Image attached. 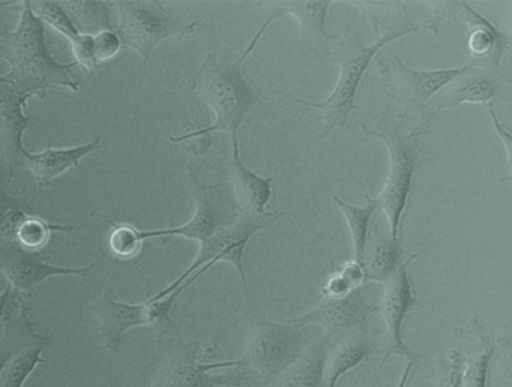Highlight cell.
<instances>
[{
	"label": "cell",
	"instance_id": "6da1fadb",
	"mask_svg": "<svg viewBox=\"0 0 512 387\" xmlns=\"http://www.w3.org/2000/svg\"><path fill=\"white\" fill-rule=\"evenodd\" d=\"M398 12L400 14H398L397 20L374 41V44H362L358 32L352 27H347L343 35L334 36L329 42L332 62L338 63L340 66V77H338L331 95L323 102H308L304 99H295L292 102V104L316 108L322 113L319 117V120L323 122L320 137H328L335 129L346 125L350 113L358 108L356 107V92H358L364 72L376 59L377 54L395 39L403 38L410 33H418L419 30L424 29V24H416L410 20L406 6L401 5Z\"/></svg>",
	"mask_w": 512,
	"mask_h": 387
},
{
	"label": "cell",
	"instance_id": "7a4b0ae2",
	"mask_svg": "<svg viewBox=\"0 0 512 387\" xmlns=\"http://www.w3.org/2000/svg\"><path fill=\"white\" fill-rule=\"evenodd\" d=\"M0 57L10 63L5 80L32 96H46L49 90H79L73 69L76 62L61 63L50 53L46 26L23 2L22 17L14 32H0Z\"/></svg>",
	"mask_w": 512,
	"mask_h": 387
},
{
	"label": "cell",
	"instance_id": "3957f363",
	"mask_svg": "<svg viewBox=\"0 0 512 387\" xmlns=\"http://www.w3.org/2000/svg\"><path fill=\"white\" fill-rule=\"evenodd\" d=\"M239 60L215 59L209 54L202 68L194 75L191 84L196 95L214 110L215 122L208 128L197 129L190 134L169 137L173 143L205 137L211 132L224 131L238 141L242 123L250 111L262 104L259 93L253 89L242 74Z\"/></svg>",
	"mask_w": 512,
	"mask_h": 387
},
{
	"label": "cell",
	"instance_id": "277c9868",
	"mask_svg": "<svg viewBox=\"0 0 512 387\" xmlns=\"http://www.w3.org/2000/svg\"><path fill=\"white\" fill-rule=\"evenodd\" d=\"M203 345L200 342H184L181 339L161 338L154 362L149 366L146 387H239L244 374H211L221 368L241 366L239 360L202 363L199 356Z\"/></svg>",
	"mask_w": 512,
	"mask_h": 387
},
{
	"label": "cell",
	"instance_id": "5b68a950",
	"mask_svg": "<svg viewBox=\"0 0 512 387\" xmlns=\"http://www.w3.org/2000/svg\"><path fill=\"white\" fill-rule=\"evenodd\" d=\"M190 282L185 281L181 287L173 293L157 302L134 303L118 302L113 299L110 287L89 305L88 311L94 315L100 329V338L104 347L112 353L118 354L122 347V336L127 330L134 327H152L160 338L167 336L170 330L176 329L170 317L173 305L179 294L190 287Z\"/></svg>",
	"mask_w": 512,
	"mask_h": 387
},
{
	"label": "cell",
	"instance_id": "8992f818",
	"mask_svg": "<svg viewBox=\"0 0 512 387\" xmlns=\"http://www.w3.org/2000/svg\"><path fill=\"white\" fill-rule=\"evenodd\" d=\"M365 135H373L385 141L389 153V173L385 186L376 198L377 209L382 210L388 221L392 239L400 242V222L410 192L413 188V177L419 165V143L421 134L413 131L404 135L400 125L382 126V128L368 129L361 123Z\"/></svg>",
	"mask_w": 512,
	"mask_h": 387
},
{
	"label": "cell",
	"instance_id": "52a82bcc",
	"mask_svg": "<svg viewBox=\"0 0 512 387\" xmlns=\"http://www.w3.org/2000/svg\"><path fill=\"white\" fill-rule=\"evenodd\" d=\"M119 11L118 36L122 47H130L142 56L145 65L154 48L166 39H184L193 32L194 23L176 18L161 3L143 0L115 2Z\"/></svg>",
	"mask_w": 512,
	"mask_h": 387
},
{
	"label": "cell",
	"instance_id": "ba28073f",
	"mask_svg": "<svg viewBox=\"0 0 512 387\" xmlns=\"http://www.w3.org/2000/svg\"><path fill=\"white\" fill-rule=\"evenodd\" d=\"M283 216L284 213L281 212L266 213L263 216L241 213L233 224L221 228L214 236L200 242V251L193 264L175 282H172L169 287L164 288L163 291L155 294L149 300L157 302V300L164 299V297L173 293L176 288L181 287L197 270L202 269L206 264L214 266V264L220 263V261H227V263L232 264L238 270L239 275H241L242 284H244V287H247V275H245L244 270V251L247 248L248 242H250L251 237L257 231L269 230Z\"/></svg>",
	"mask_w": 512,
	"mask_h": 387
},
{
	"label": "cell",
	"instance_id": "9c48e42d",
	"mask_svg": "<svg viewBox=\"0 0 512 387\" xmlns=\"http://www.w3.org/2000/svg\"><path fill=\"white\" fill-rule=\"evenodd\" d=\"M310 347L302 329L281 321H260L248 344L241 366L256 372L263 386L274 383Z\"/></svg>",
	"mask_w": 512,
	"mask_h": 387
},
{
	"label": "cell",
	"instance_id": "30bf717a",
	"mask_svg": "<svg viewBox=\"0 0 512 387\" xmlns=\"http://www.w3.org/2000/svg\"><path fill=\"white\" fill-rule=\"evenodd\" d=\"M433 17L424 24L434 35L439 33L442 21L452 20L464 24L469 30L467 48L472 56V65L500 71L502 57L508 56L511 36L494 26L487 18L470 8L467 2H431Z\"/></svg>",
	"mask_w": 512,
	"mask_h": 387
},
{
	"label": "cell",
	"instance_id": "8fae6325",
	"mask_svg": "<svg viewBox=\"0 0 512 387\" xmlns=\"http://www.w3.org/2000/svg\"><path fill=\"white\" fill-rule=\"evenodd\" d=\"M467 66L451 69H433V71H418L404 65L398 57L388 56L377 59L382 86L385 87L389 98L394 99L401 107V113H424L428 101L436 96L443 87L463 74Z\"/></svg>",
	"mask_w": 512,
	"mask_h": 387
},
{
	"label": "cell",
	"instance_id": "7c38bea8",
	"mask_svg": "<svg viewBox=\"0 0 512 387\" xmlns=\"http://www.w3.org/2000/svg\"><path fill=\"white\" fill-rule=\"evenodd\" d=\"M509 86L511 81L502 74V71H491L469 63L466 71L452 80L443 92H439L433 99V104L427 105L415 131L421 134V128H425L436 114L440 111L454 110L461 104L487 105L494 99H502L509 104Z\"/></svg>",
	"mask_w": 512,
	"mask_h": 387
},
{
	"label": "cell",
	"instance_id": "4fadbf2b",
	"mask_svg": "<svg viewBox=\"0 0 512 387\" xmlns=\"http://www.w3.org/2000/svg\"><path fill=\"white\" fill-rule=\"evenodd\" d=\"M196 213L188 224L167 230L142 231V239L154 237L182 236L187 239H209L221 228L233 224L241 213L236 212L235 198L226 188L220 185L199 183L193 179Z\"/></svg>",
	"mask_w": 512,
	"mask_h": 387
},
{
	"label": "cell",
	"instance_id": "5bb4252c",
	"mask_svg": "<svg viewBox=\"0 0 512 387\" xmlns=\"http://www.w3.org/2000/svg\"><path fill=\"white\" fill-rule=\"evenodd\" d=\"M95 263L86 267H61L50 264L38 252L23 248L16 239L0 237V272L7 276L14 293H29L52 276L88 275Z\"/></svg>",
	"mask_w": 512,
	"mask_h": 387
},
{
	"label": "cell",
	"instance_id": "9a60e30c",
	"mask_svg": "<svg viewBox=\"0 0 512 387\" xmlns=\"http://www.w3.org/2000/svg\"><path fill=\"white\" fill-rule=\"evenodd\" d=\"M419 252L410 254L398 267L397 272L383 284V296L377 305V312L382 314L386 323V354L383 357V363L392 356L407 357L415 360L409 348L403 341V323L407 312L413 306L419 305V300L413 296L412 282H410L409 269L410 263L418 257Z\"/></svg>",
	"mask_w": 512,
	"mask_h": 387
},
{
	"label": "cell",
	"instance_id": "2e32d148",
	"mask_svg": "<svg viewBox=\"0 0 512 387\" xmlns=\"http://www.w3.org/2000/svg\"><path fill=\"white\" fill-rule=\"evenodd\" d=\"M377 312V305L368 303L361 288L341 299H323L316 308L301 317L290 318L286 323L304 329L308 324L317 323L325 327L328 338L365 332L368 318Z\"/></svg>",
	"mask_w": 512,
	"mask_h": 387
},
{
	"label": "cell",
	"instance_id": "e0dca14e",
	"mask_svg": "<svg viewBox=\"0 0 512 387\" xmlns=\"http://www.w3.org/2000/svg\"><path fill=\"white\" fill-rule=\"evenodd\" d=\"M29 98L32 95L20 92L0 75V153L8 164V183L17 168L25 167L28 150L23 146V134L32 119L23 114V107Z\"/></svg>",
	"mask_w": 512,
	"mask_h": 387
},
{
	"label": "cell",
	"instance_id": "ac0fdd59",
	"mask_svg": "<svg viewBox=\"0 0 512 387\" xmlns=\"http://www.w3.org/2000/svg\"><path fill=\"white\" fill-rule=\"evenodd\" d=\"M262 5H271V14L268 20L260 27L259 32L254 36L251 44L245 48L239 62H244L248 54L256 48L257 42L262 38L263 33L268 29L269 24L277 18L284 15H295L299 23V35L308 42L311 47L317 45L329 44L334 36L329 35L326 29V17H328L329 8H331V0H316V2H262Z\"/></svg>",
	"mask_w": 512,
	"mask_h": 387
},
{
	"label": "cell",
	"instance_id": "d6986e66",
	"mask_svg": "<svg viewBox=\"0 0 512 387\" xmlns=\"http://www.w3.org/2000/svg\"><path fill=\"white\" fill-rule=\"evenodd\" d=\"M232 161H230V177H232L233 198L239 212L247 215H266V206L272 200V183L275 177H262L254 173L242 162L239 155V141H232Z\"/></svg>",
	"mask_w": 512,
	"mask_h": 387
},
{
	"label": "cell",
	"instance_id": "ffe728a7",
	"mask_svg": "<svg viewBox=\"0 0 512 387\" xmlns=\"http://www.w3.org/2000/svg\"><path fill=\"white\" fill-rule=\"evenodd\" d=\"M404 254L406 252L401 248V243L392 239L388 222L383 225L379 219L368 234L364 258H362L365 281L385 284L403 263Z\"/></svg>",
	"mask_w": 512,
	"mask_h": 387
},
{
	"label": "cell",
	"instance_id": "44dd1931",
	"mask_svg": "<svg viewBox=\"0 0 512 387\" xmlns=\"http://www.w3.org/2000/svg\"><path fill=\"white\" fill-rule=\"evenodd\" d=\"M101 137H95L91 143L83 146L68 147V149H53L52 143H47L43 152L26 153L25 167L34 174L38 185H49L52 180L61 174L67 173L71 168L77 167L85 156L91 155L100 149Z\"/></svg>",
	"mask_w": 512,
	"mask_h": 387
},
{
	"label": "cell",
	"instance_id": "7402d4cb",
	"mask_svg": "<svg viewBox=\"0 0 512 387\" xmlns=\"http://www.w3.org/2000/svg\"><path fill=\"white\" fill-rule=\"evenodd\" d=\"M373 353V344L364 332L343 336L340 342L326 353L323 360V387H337L338 380L350 369H355Z\"/></svg>",
	"mask_w": 512,
	"mask_h": 387
},
{
	"label": "cell",
	"instance_id": "603a6c76",
	"mask_svg": "<svg viewBox=\"0 0 512 387\" xmlns=\"http://www.w3.org/2000/svg\"><path fill=\"white\" fill-rule=\"evenodd\" d=\"M17 305L19 312L16 315L8 314L4 320V335L0 338V372L16 354L44 338L29 318V308L20 297Z\"/></svg>",
	"mask_w": 512,
	"mask_h": 387
},
{
	"label": "cell",
	"instance_id": "cb8c5ba5",
	"mask_svg": "<svg viewBox=\"0 0 512 387\" xmlns=\"http://www.w3.org/2000/svg\"><path fill=\"white\" fill-rule=\"evenodd\" d=\"M329 338L314 347L307 348L301 359L296 360L287 371H284L274 387H323V360L328 353Z\"/></svg>",
	"mask_w": 512,
	"mask_h": 387
},
{
	"label": "cell",
	"instance_id": "d4e9b609",
	"mask_svg": "<svg viewBox=\"0 0 512 387\" xmlns=\"http://www.w3.org/2000/svg\"><path fill=\"white\" fill-rule=\"evenodd\" d=\"M364 195L367 203L362 207L352 206V204L344 203V201L340 200L338 197H332V200H334V203H337L341 212L344 213V218H346L350 237H352L353 255H355L353 260L361 264V266L365 246H367L368 234H370L371 219H373L374 212H376L377 209L376 198H371L365 191Z\"/></svg>",
	"mask_w": 512,
	"mask_h": 387
},
{
	"label": "cell",
	"instance_id": "484cf974",
	"mask_svg": "<svg viewBox=\"0 0 512 387\" xmlns=\"http://www.w3.org/2000/svg\"><path fill=\"white\" fill-rule=\"evenodd\" d=\"M50 342L52 341L49 336H44L40 341L34 342L16 354L5 366L4 371L0 372V387H23L38 365L49 363V360L43 359L41 354L49 347Z\"/></svg>",
	"mask_w": 512,
	"mask_h": 387
},
{
	"label": "cell",
	"instance_id": "4316f807",
	"mask_svg": "<svg viewBox=\"0 0 512 387\" xmlns=\"http://www.w3.org/2000/svg\"><path fill=\"white\" fill-rule=\"evenodd\" d=\"M53 231L71 234L74 231L73 225L52 224L46 219L38 218L35 215H28L25 221L20 224L14 239L29 251L37 252L49 243Z\"/></svg>",
	"mask_w": 512,
	"mask_h": 387
},
{
	"label": "cell",
	"instance_id": "83f0119b",
	"mask_svg": "<svg viewBox=\"0 0 512 387\" xmlns=\"http://www.w3.org/2000/svg\"><path fill=\"white\" fill-rule=\"evenodd\" d=\"M31 6L34 14L43 23L47 21L50 26L55 27L58 32H61L71 42V45L76 44L82 38V33H80V30H77V26H74L73 20H71L70 15L65 11L61 2L41 0V2H31Z\"/></svg>",
	"mask_w": 512,
	"mask_h": 387
},
{
	"label": "cell",
	"instance_id": "f1b7e54d",
	"mask_svg": "<svg viewBox=\"0 0 512 387\" xmlns=\"http://www.w3.org/2000/svg\"><path fill=\"white\" fill-rule=\"evenodd\" d=\"M28 200L8 194L0 185V237L14 239L20 224L29 213Z\"/></svg>",
	"mask_w": 512,
	"mask_h": 387
},
{
	"label": "cell",
	"instance_id": "f546056e",
	"mask_svg": "<svg viewBox=\"0 0 512 387\" xmlns=\"http://www.w3.org/2000/svg\"><path fill=\"white\" fill-rule=\"evenodd\" d=\"M65 11L70 15L71 20H77L80 27H89V29H98V33L103 30H110L109 17L110 6L104 2H65L62 3Z\"/></svg>",
	"mask_w": 512,
	"mask_h": 387
},
{
	"label": "cell",
	"instance_id": "4dcf8cb0",
	"mask_svg": "<svg viewBox=\"0 0 512 387\" xmlns=\"http://www.w3.org/2000/svg\"><path fill=\"white\" fill-rule=\"evenodd\" d=\"M109 222L113 225V231L109 237V246L113 254L118 258L134 257L142 248V231L137 230L130 224Z\"/></svg>",
	"mask_w": 512,
	"mask_h": 387
},
{
	"label": "cell",
	"instance_id": "1f68e13d",
	"mask_svg": "<svg viewBox=\"0 0 512 387\" xmlns=\"http://www.w3.org/2000/svg\"><path fill=\"white\" fill-rule=\"evenodd\" d=\"M494 345H487L478 354H473L469 359H464L463 387H487L488 365L493 357Z\"/></svg>",
	"mask_w": 512,
	"mask_h": 387
},
{
	"label": "cell",
	"instance_id": "d6a6232c",
	"mask_svg": "<svg viewBox=\"0 0 512 387\" xmlns=\"http://www.w3.org/2000/svg\"><path fill=\"white\" fill-rule=\"evenodd\" d=\"M121 48L118 33L113 32V30H103V32L94 35L92 51H94V59L97 65L115 56Z\"/></svg>",
	"mask_w": 512,
	"mask_h": 387
},
{
	"label": "cell",
	"instance_id": "836d02e7",
	"mask_svg": "<svg viewBox=\"0 0 512 387\" xmlns=\"http://www.w3.org/2000/svg\"><path fill=\"white\" fill-rule=\"evenodd\" d=\"M353 6L359 9L362 14L367 17V20L373 24L374 35L376 39L379 38V24L383 12L391 11V9H398L403 2H350Z\"/></svg>",
	"mask_w": 512,
	"mask_h": 387
},
{
	"label": "cell",
	"instance_id": "e575fe53",
	"mask_svg": "<svg viewBox=\"0 0 512 387\" xmlns=\"http://www.w3.org/2000/svg\"><path fill=\"white\" fill-rule=\"evenodd\" d=\"M358 290V288H356ZM353 290L352 285L346 281L343 275H341L340 270H335L334 273L329 275V278L326 279L325 284L322 287V296L323 299H341V297H346L347 294L352 293Z\"/></svg>",
	"mask_w": 512,
	"mask_h": 387
},
{
	"label": "cell",
	"instance_id": "d590c367",
	"mask_svg": "<svg viewBox=\"0 0 512 387\" xmlns=\"http://www.w3.org/2000/svg\"><path fill=\"white\" fill-rule=\"evenodd\" d=\"M338 270L346 278V281L352 285L353 290L361 287L362 282L365 281L364 269L355 260L346 261Z\"/></svg>",
	"mask_w": 512,
	"mask_h": 387
},
{
	"label": "cell",
	"instance_id": "8d00e7d4",
	"mask_svg": "<svg viewBox=\"0 0 512 387\" xmlns=\"http://www.w3.org/2000/svg\"><path fill=\"white\" fill-rule=\"evenodd\" d=\"M485 107H487L488 113H490L491 119H493L494 126H496L500 137L505 138L506 152H508V159H511V134H509V132L503 131L502 126H500L496 113H494V102H490V104L485 105Z\"/></svg>",
	"mask_w": 512,
	"mask_h": 387
},
{
	"label": "cell",
	"instance_id": "74e56055",
	"mask_svg": "<svg viewBox=\"0 0 512 387\" xmlns=\"http://www.w3.org/2000/svg\"><path fill=\"white\" fill-rule=\"evenodd\" d=\"M19 294L14 293L13 287L10 284L5 288L4 293L0 294V321H4L7 315V306L11 300L16 299Z\"/></svg>",
	"mask_w": 512,
	"mask_h": 387
},
{
	"label": "cell",
	"instance_id": "f35d334b",
	"mask_svg": "<svg viewBox=\"0 0 512 387\" xmlns=\"http://www.w3.org/2000/svg\"><path fill=\"white\" fill-rule=\"evenodd\" d=\"M413 365H415V360H409L406 369H404L403 377H401V380L398 381L397 387H409L407 386V380H409L410 372H412Z\"/></svg>",
	"mask_w": 512,
	"mask_h": 387
},
{
	"label": "cell",
	"instance_id": "ab89813d",
	"mask_svg": "<svg viewBox=\"0 0 512 387\" xmlns=\"http://www.w3.org/2000/svg\"><path fill=\"white\" fill-rule=\"evenodd\" d=\"M8 5H13V2H0V8H5Z\"/></svg>",
	"mask_w": 512,
	"mask_h": 387
}]
</instances>
